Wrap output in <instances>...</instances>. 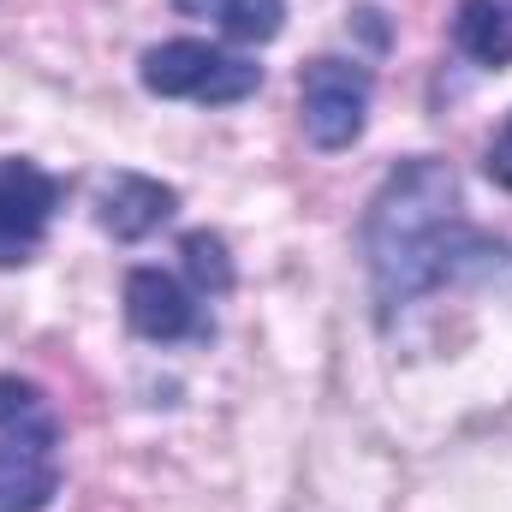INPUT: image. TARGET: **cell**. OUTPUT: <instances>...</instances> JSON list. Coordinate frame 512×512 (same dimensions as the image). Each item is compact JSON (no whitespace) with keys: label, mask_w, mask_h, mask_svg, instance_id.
I'll use <instances>...</instances> for the list:
<instances>
[{"label":"cell","mask_w":512,"mask_h":512,"mask_svg":"<svg viewBox=\"0 0 512 512\" xmlns=\"http://www.w3.org/2000/svg\"><path fill=\"white\" fill-rule=\"evenodd\" d=\"M358 251H364L370 304H376L382 328H393L417 298L441 292L447 280H459L471 268H495L512 256L501 239H489L465 221L459 173L441 155H405L399 167H387L382 185L364 203Z\"/></svg>","instance_id":"cell-1"},{"label":"cell","mask_w":512,"mask_h":512,"mask_svg":"<svg viewBox=\"0 0 512 512\" xmlns=\"http://www.w3.org/2000/svg\"><path fill=\"white\" fill-rule=\"evenodd\" d=\"M60 495V417L48 393L0 370V512H48Z\"/></svg>","instance_id":"cell-2"},{"label":"cell","mask_w":512,"mask_h":512,"mask_svg":"<svg viewBox=\"0 0 512 512\" xmlns=\"http://www.w3.org/2000/svg\"><path fill=\"white\" fill-rule=\"evenodd\" d=\"M137 84L161 102H197V108H233V102H251L262 90V66L221 48V42H203V36H173V42H155L143 48L137 60Z\"/></svg>","instance_id":"cell-3"},{"label":"cell","mask_w":512,"mask_h":512,"mask_svg":"<svg viewBox=\"0 0 512 512\" xmlns=\"http://www.w3.org/2000/svg\"><path fill=\"white\" fill-rule=\"evenodd\" d=\"M370 102H376V72L352 54H316L298 72V126L310 137V149L340 155L352 149L370 126Z\"/></svg>","instance_id":"cell-4"},{"label":"cell","mask_w":512,"mask_h":512,"mask_svg":"<svg viewBox=\"0 0 512 512\" xmlns=\"http://www.w3.org/2000/svg\"><path fill=\"white\" fill-rule=\"evenodd\" d=\"M66 203V179L30 155H0V268H24L42 251L54 215Z\"/></svg>","instance_id":"cell-5"},{"label":"cell","mask_w":512,"mask_h":512,"mask_svg":"<svg viewBox=\"0 0 512 512\" xmlns=\"http://www.w3.org/2000/svg\"><path fill=\"white\" fill-rule=\"evenodd\" d=\"M126 328L149 346H179V340H215V322H209V298H197L179 274L167 268H131L126 274Z\"/></svg>","instance_id":"cell-6"},{"label":"cell","mask_w":512,"mask_h":512,"mask_svg":"<svg viewBox=\"0 0 512 512\" xmlns=\"http://www.w3.org/2000/svg\"><path fill=\"white\" fill-rule=\"evenodd\" d=\"M173 215H179V191L167 179H149V173H114L96 197V227L114 245H143Z\"/></svg>","instance_id":"cell-7"},{"label":"cell","mask_w":512,"mask_h":512,"mask_svg":"<svg viewBox=\"0 0 512 512\" xmlns=\"http://www.w3.org/2000/svg\"><path fill=\"white\" fill-rule=\"evenodd\" d=\"M453 48L489 72L512 66V0H459L453 12Z\"/></svg>","instance_id":"cell-8"},{"label":"cell","mask_w":512,"mask_h":512,"mask_svg":"<svg viewBox=\"0 0 512 512\" xmlns=\"http://www.w3.org/2000/svg\"><path fill=\"white\" fill-rule=\"evenodd\" d=\"M173 12L215 18V30L227 42H256V48L286 30V0H173Z\"/></svg>","instance_id":"cell-9"},{"label":"cell","mask_w":512,"mask_h":512,"mask_svg":"<svg viewBox=\"0 0 512 512\" xmlns=\"http://www.w3.org/2000/svg\"><path fill=\"white\" fill-rule=\"evenodd\" d=\"M179 262H185V286H191L197 298H227V292H233V280H239L227 239H221V233H209V227L179 233Z\"/></svg>","instance_id":"cell-10"},{"label":"cell","mask_w":512,"mask_h":512,"mask_svg":"<svg viewBox=\"0 0 512 512\" xmlns=\"http://www.w3.org/2000/svg\"><path fill=\"white\" fill-rule=\"evenodd\" d=\"M483 173H489V185L512 191V114L495 126V137L483 143Z\"/></svg>","instance_id":"cell-11"}]
</instances>
